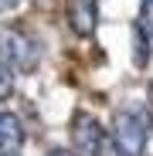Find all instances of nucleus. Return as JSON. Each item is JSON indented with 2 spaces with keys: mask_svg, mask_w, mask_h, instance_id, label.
Segmentation results:
<instances>
[{
  "mask_svg": "<svg viewBox=\"0 0 153 156\" xmlns=\"http://www.w3.org/2000/svg\"><path fill=\"white\" fill-rule=\"evenodd\" d=\"M146 119L133 109H119L112 115V149L116 156H143L146 153Z\"/></svg>",
  "mask_w": 153,
  "mask_h": 156,
  "instance_id": "f257e3e1",
  "label": "nucleus"
},
{
  "mask_svg": "<svg viewBox=\"0 0 153 156\" xmlns=\"http://www.w3.org/2000/svg\"><path fill=\"white\" fill-rule=\"evenodd\" d=\"M71 143H75V153L78 156H106L109 153V133L89 112H75V119H71Z\"/></svg>",
  "mask_w": 153,
  "mask_h": 156,
  "instance_id": "f03ea898",
  "label": "nucleus"
},
{
  "mask_svg": "<svg viewBox=\"0 0 153 156\" xmlns=\"http://www.w3.org/2000/svg\"><path fill=\"white\" fill-rule=\"evenodd\" d=\"M0 58H4L10 68L34 71L41 65V48L24 31H0Z\"/></svg>",
  "mask_w": 153,
  "mask_h": 156,
  "instance_id": "7ed1b4c3",
  "label": "nucleus"
},
{
  "mask_svg": "<svg viewBox=\"0 0 153 156\" xmlns=\"http://www.w3.org/2000/svg\"><path fill=\"white\" fill-rule=\"evenodd\" d=\"M68 24L78 37H92L99 27V0H68Z\"/></svg>",
  "mask_w": 153,
  "mask_h": 156,
  "instance_id": "20e7f679",
  "label": "nucleus"
},
{
  "mask_svg": "<svg viewBox=\"0 0 153 156\" xmlns=\"http://www.w3.org/2000/svg\"><path fill=\"white\" fill-rule=\"evenodd\" d=\"M24 146V122L17 112H0V153H17Z\"/></svg>",
  "mask_w": 153,
  "mask_h": 156,
  "instance_id": "39448f33",
  "label": "nucleus"
},
{
  "mask_svg": "<svg viewBox=\"0 0 153 156\" xmlns=\"http://www.w3.org/2000/svg\"><path fill=\"white\" fill-rule=\"evenodd\" d=\"M150 55H153V34L136 20L133 24V61H136V68H146Z\"/></svg>",
  "mask_w": 153,
  "mask_h": 156,
  "instance_id": "423d86ee",
  "label": "nucleus"
},
{
  "mask_svg": "<svg viewBox=\"0 0 153 156\" xmlns=\"http://www.w3.org/2000/svg\"><path fill=\"white\" fill-rule=\"evenodd\" d=\"M14 95V68L0 58V102Z\"/></svg>",
  "mask_w": 153,
  "mask_h": 156,
  "instance_id": "0eeeda50",
  "label": "nucleus"
},
{
  "mask_svg": "<svg viewBox=\"0 0 153 156\" xmlns=\"http://www.w3.org/2000/svg\"><path fill=\"white\" fill-rule=\"evenodd\" d=\"M140 24L153 34V0H143V7H140Z\"/></svg>",
  "mask_w": 153,
  "mask_h": 156,
  "instance_id": "6e6552de",
  "label": "nucleus"
},
{
  "mask_svg": "<svg viewBox=\"0 0 153 156\" xmlns=\"http://www.w3.org/2000/svg\"><path fill=\"white\" fill-rule=\"evenodd\" d=\"M48 156H71V153H68V149H51Z\"/></svg>",
  "mask_w": 153,
  "mask_h": 156,
  "instance_id": "1a4fd4ad",
  "label": "nucleus"
},
{
  "mask_svg": "<svg viewBox=\"0 0 153 156\" xmlns=\"http://www.w3.org/2000/svg\"><path fill=\"white\" fill-rule=\"evenodd\" d=\"M17 4V0H0V7H14Z\"/></svg>",
  "mask_w": 153,
  "mask_h": 156,
  "instance_id": "9d476101",
  "label": "nucleus"
},
{
  "mask_svg": "<svg viewBox=\"0 0 153 156\" xmlns=\"http://www.w3.org/2000/svg\"><path fill=\"white\" fill-rule=\"evenodd\" d=\"M0 156H17V153H0Z\"/></svg>",
  "mask_w": 153,
  "mask_h": 156,
  "instance_id": "9b49d317",
  "label": "nucleus"
}]
</instances>
